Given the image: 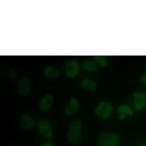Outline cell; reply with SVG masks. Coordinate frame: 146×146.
Returning <instances> with one entry per match:
<instances>
[{
	"label": "cell",
	"instance_id": "17",
	"mask_svg": "<svg viewBox=\"0 0 146 146\" xmlns=\"http://www.w3.org/2000/svg\"><path fill=\"white\" fill-rule=\"evenodd\" d=\"M41 146H54V144L50 142H46L42 143Z\"/></svg>",
	"mask_w": 146,
	"mask_h": 146
},
{
	"label": "cell",
	"instance_id": "3",
	"mask_svg": "<svg viewBox=\"0 0 146 146\" xmlns=\"http://www.w3.org/2000/svg\"><path fill=\"white\" fill-rule=\"evenodd\" d=\"M113 111V106L111 103L102 102L96 107L95 112L97 116L102 120L108 119Z\"/></svg>",
	"mask_w": 146,
	"mask_h": 146
},
{
	"label": "cell",
	"instance_id": "1",
	"mask_svg": "<svg viewBox=\"0 0 146 146\" xmlns=\"http://www.w3.org/2000/svg\"><path fill=\"white\" fill-rule=\"evenodd\" d=\"M82 124L80 120L75 119L69 124L66 132V139L68 142L76 144L80 142L82 138Z\"/></svg>",
	"mask_w": 146,
	"mask_h": 146
},
{
	"label": "cell",
	"instance_id": "15",
	"mask_svg": "<svg viewBox=\"0 0 146 146\" xmlns=\"http://www.w3.org/2000/svg\"><path fill=\"white\" fill-rule=\"evenodd\" d=\"M97 63L102 67L105 68L108 65V61L106 56H94Z\"/></svg>",
	"mask_w": 146,
	"mask_h": 146
},
{
	"label": "cell",
	"instance_id": "8",
	"mask_svg": "<svg viewBox=\"0 0 146 146\" xmlns=\"http://www.w3.org/2000/svg\"><path fill=\"white\" fill-rule=\"evenodd\" d=\"M35 125L34 119L28 114L24 113L20 117V126L24 130L32 129Z\"/></svg>",
	"mask_w": 146,
	"mask_h": 146
},
{
	"label": "cell",
	"instance_id": "2",
	"mask_svg": "<svg viewBox=\"0 0 146 146\" xmlns=\"http://www.w3.org/2000/svg\"><path fill=\"white\" fill-rule=\"evenodd\" d=\"M120 143V136L116 133L104 132L98 137V146H119Z\"/></svg>",
	"mask_w": 146,
	"mask_h": 146
},
{
	"label": "cell",
	"instance_id": "6",
	"mask_svg": "<svg viewBox=\"0 0 146 146\" xmlns=\"http://www.w3.org/2000/svg\"><path fill=\"white\" fill-rule=\"evenodd\" d=\"M133 104L135 110L141 111L146 107V94L136 92L133 95Z\"/></svg>",
	"mask_w": 146,
	"mask_h": 146
},
{
	"label": "cell",
	"instance_id": "7",
	"mask_svg": "<svg viewBox=\"0 0 146 146\" xmlns=\"http://www.w3.org/2000/svg\"><path fill=\"white\" fill-rule=\"evenodd\" d=\"M31 86V81L28 78L23 77L20 78L17 85L18 93L21 96H26L28 95L30 92Z\"/></svg>",
	"mask_w": 146,
	"mask_h": 146
},
{
	"label": "cell",
	"instance_id": "11",
	"mask_svg": "<svg viewBox=\"0 0 146 146\" xmlns=\"http://www.w3.org/2000/svg\"><path fill=\"white\" fill-rule=\"evenodd\" d=\"M118 119L123 120L125 119L127 116H131L133 115V111L126 104H121L117 108Z\"/></svg>",
	"mask_w": 146,
	"mask_h": 146
},
{
	"label": "cell",
	"instance_id": "18",
	"mask_svg": "<svg viewBox=\"0 0 146 146\" xmlns=\"http://www.w3.org/2000/svg\"><path fill=\"white\" fill-rule=\"evenodd\" d=\"M137 146H146V144H140V145H138Z\"/></svg>",
	"mask_w": 146,
	"mask_h": 146
},
{
	"label": "cell",
	"instance_id": "9",
	"mask_svg": "<svg viewBox=\"0 0 146 146\" xmlns=\"http://www.w3.org/2000/svg\"><path fill=\"white\" fill-rule=\"evenodd\" d=\"M80 107V102L78 99L75 97H72L70 99L69 106L65 110V113L68 116L72 115L78 112Z\"/></svg>",
	"mask_w": 146,
	"mask_h": 146
},
{
	"label": "cell",
	"instance_id": "14",
	"mask_svg": "<svg viewBox=\"0 0 146 146\" xmlns=\"http://www.w3.org/2000/svg\"><path fill=\"white\" fill-rule=\"evenodd\" d=\"M83 68L87 72H94L98 70V65L95 61L89 60L83 62Z\"/></svg>",
	"mask_w": 146,
	"mask_h": 146
},
{
	"label": "cell",
	"instance_id": "4",
	"mask_svg": "<svg viewBox=\"0 0 146 146\" xmlns=\"http://www.w3.org/2000/svg\"><path fill=\"white\" fill-rule=\"evenodd\" d=\"M38 129L42 136L46 139H51L53 132L50 122L46 119H42L38 123Z\"/></svg>",
	"mask_w": 146,
	"mask_h": 146
},
{
	"label": "cell",
	"instance_id": "12",
	"mask_svg": "<svg viewBox=\"0 0 146 146\" xmlns=\"http://www.w3.org/2000/svg\"><path fill=\"white\" fill-rule=\"evenodd\" d=\"M81 87L84 90L91 91H95L97 89L98 84L93 80L89 78H84L81 83Z\"/></svg>",
	"mask_w": 146,
	"mask_h": 146
},
{
	"label": "cell",
	"instance_id": "5",
	"mask_svg": "<svg viewBox=\"0 0 146 146\" xmlns=\"http://www.w3.org/2000/svg\"><path fill=\"white\" fill-rule=\"evenodd\" d=\"M80 66L79 63L75 60L68 61L65 66L66 75L69 78H74L79 74Z\"/></svg>",
	"mask_w": 146,
	"mask_h": 146
},
{
	"label": "cell",
	"instance_id": "10",
	"mask_svg": "<svg viewBox=\"0 0 146 146\" xmlns=\"http://www.w3.org/2000/svg\"><path fill=\"white\" fill-rule=\"evenodd\" d=\"M54 103V97L50 94L45 95L40 101L38 107L40 110L46 111L49 110Z\"/></svg>",
	"mask_w": 146,
	"mask_h": 146
},
{
	"label": "cell",
	"instance_id": "16",
	"mask_svg": "<svg viewBox=\"0 0 146 146\" xmlns=\"http://www.w3.org/2000/svg\"><path fill=\"white\" fill-rule=\"evenodd\" d=\"M140 80L141 82V83H143V84L146 85V74L143 75L140 79Z\"/></svg>",
	"mask_w": 146,
	"mask_h": 146
},
{
	"label": "cell",
	"instance_id": "13",
	"mask_svg": "<svg viewBox=\"0 0 146 146\" xmlns=\"http://www.w3.org/2000/svg\"><path fill=\"white\" fill-rule=\"evenodd\" d=\"M45 76L48 78H57L60 76V72L56 68L52 66H46L44 69Z\"/></svg>",
	"mask_w": 146,
	"mask_h": 146
}]
</instances>
